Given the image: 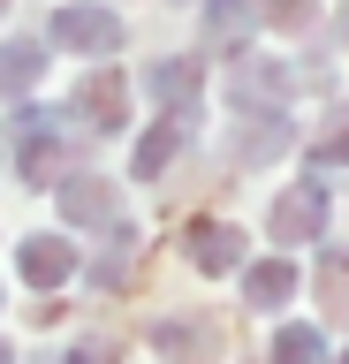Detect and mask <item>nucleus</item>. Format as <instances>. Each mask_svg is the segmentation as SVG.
<instances>
[{
  "instance_id": "nucleus-2",
  "label": "nucleus",
  "mask_w": 349,
  "mask_h": 364,
  "mask_svg": "<svg viewBox=\"0 0 349 364\" xmlns=\"http://www.w3.org/2000/svg\"><path fill=\"white\" fill-rule=\"evenodd\" d=\"M319 220H326V190H319V182H304V190H289V198H281V213H274V228L289 235V243H296V235H311Z\"/></svg>"
},
{
  "instance_id": "nucleus-9",
  "label": "nucleus",
  "mask_w": 349,
  "mask_h": 364,
  "mask_svg": "<svg viewBox=\"0 0 349 364\" xmlns=\"http://www.w3.org/2000/svg\"><path fill=\"white\" fill-rule=\"evenodd\" d=\"M342 31H349V8H342Z\"/></svg>"
},
{
  "instance_id": "nucleus-8",
  "label": "nucleus",
  "mask_w": 349,
  "mask_h": 364,
  "mask_svg": "<svg viewBox=\"0 0 349 364\" xmlns=\"http://www.w3.org/2000/svg\"><path fill=\"white\" fill-rule=\"evenodd\" d=\"M319 159H349V107L334 114V129H326V144H319Z\"/></svg>"
},
{
  "instance_id": "nucleus-4",
  "label": "nucleus",
  "mask_w": 349,
  "mask_h": 364,
  "mask_svg": "<svg viewBox=\"0 0 349 364\" xmlns=\"http://www.w3.org/2000/svg\"><path fill=\"white\" fill-rule=\"evenodd\" d=\"M23 273H31V281H61V273H69V250L53 243V235H38V243L23 250Z\"/></svg>"
},
{
  "instance_id": "nucleus-7",
  "label": "nucleus",
  "mask_w": 349,
  "mask_h": 364,
  "mask_svg": "<svg viewBox=\"0 0 349 364\" xmlns=\"http://www.w3.org/2000/svg\"><path fill=\"white\" fill-rule=\"evenodd\" d=\"M289 289H296V273H289V266H258L251 273V296H258V304H281Z\"/></svg>"
},
{
  "instance_id": "nucleus-1",
  "label": "nucleus",
  "mask_w": 349,
  "mask_h": 364,
  "mask_svg": "<svg viewBox=\"0 0 349 364\" xmlns=\"http://www.w3.org/2000/svg\"><path fill=\"white\" fill-rule=\"evenodd\" d=\"M53 38L92 46V53H114V46H122V23H114V16H99V8H69V16L53 23Z\"/></svg>"
},
{
  "instance_id": "nucleus-3",
  "label": "nucleus",
  "mask_w": 349,
  "mask_h": 364,
  "mask_svg": "<svg viewBox=\"0 0 349 364\" xmlns=\"http://www.w3.org/2000/svg\"><path fill=\"white\" fill-rule=\"evenodd\" d=\"M235 243H243L235 228H198V235H190V258H198V266H205V273H228L235 258H243V250H235Z\"/></svg>"
},
{
  "instance_id": "nucleus-10",
  "label": "nucleus",
  "mask_w": 349,
  "mask_h": 364,
  "mask_svg": "<svg viewBox=\"0 0 349 364\" xmlns=\"http://www.w3.org/2000/svg\"><path fill=\"white\" fill-rule=\"evenodd\" d=\"M0 364H8V349H0Z\"/></svg>"
},
{
  "instance_id": "nucleus-5",
  "label": "nucleus",
  "mask_w": 349,
  "mask_h": 364,
  "mask_svg": "<svg viewBox=\"0 0 349 364\" xmlns=\"http://www.w3.org/2000/svg\"><path fill=\"white\" fill-rule=\"evenodd\" d=\"M31 76H38V46H8V53H0V91L31 84Z\"/></svg>"
},
{
  "instance_id": "nucleus-6",
  "label": "nucleus",
  "mask_w": 349,
  "mask_h": 364,
  "mask_svg": "<svg viewBox=\"0 0 349 364\" xmlns=\"http://www.w3.org/2000/svg\"><path fill=\"white\" fill-rule=\"evenodd\" d=\"M274 357H281V364H319V334H311V326H289Z\"/></svg>"
}]
</instances>
